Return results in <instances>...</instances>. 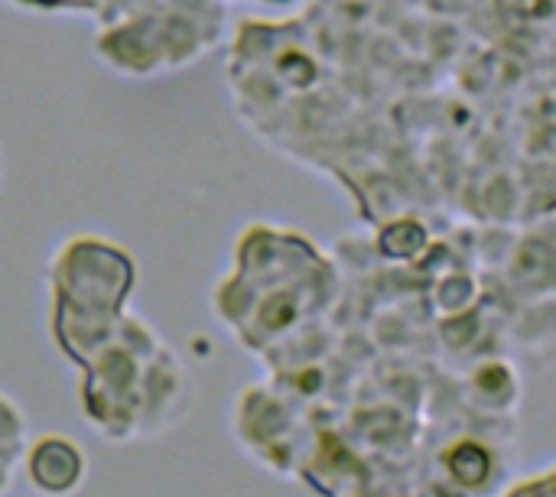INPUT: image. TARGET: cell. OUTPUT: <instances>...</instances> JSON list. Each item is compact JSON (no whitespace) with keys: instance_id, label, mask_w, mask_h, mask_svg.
Listing matches in <instances>:
<instances>
[{"instance_id":"cell-1","label":"cell","mask_w":556,"mask_h":497,"mask_svg":"<svg viewBox=\"0 0 556 497\" xmlns=\"http://www.w3.org/2000/svg\"><path fill=\"white\" fill-rule=\"evenodd\" d=\"M134 277L137 270L127 251L94 234L65 241L49 264L55 309L75 316H124Z\"/></svg>"},{"instance_id":"cell-2","label":"cell","mask_w":556,"mask_h":497,"mask_svg":"<svg viewBox=\"0 0 556 497\" xmlns=\"http://www.w3.org/2000/svg\"><path fill=\"white\" fill-rule=\"evenodd\" d=\"M23 466L26 479L49 497L75 495L88 475L85 453L59 433H46L36 443H29L23 449Z\"/></svg>"},{"instance_id":"cell-3","label":"cell","mask_w":556,"mask_h":497,"mask_svg":"<svg viewBox=\"0 0 556 497\" xmlns=\"http://www.w3.org/2000/svg\"><path fill=\"white\" fill-rule=\"evenodd\" d=\"M446 469L456 485H463L466 492H476V488L489 485V479H492V456H489V449H482L476 443H459L450 453Z\"/></svg>"},{"instance_id":"cell-4","label":"cell","mask_w":556,"mask_h":497,"mask_svg":"<svg viewBox=\"0 0 556 497\" xmlns=\"http://www.w3.org/2000/svg\"><path fill=\"white\" fill-rule=\"evenodd\" d=\"M23 449H26V417L16 407V400L0 394V453L23 456Z\"/></svg>"},{"instance_id":"cell-5","label":"cell","mask_w":556,"mask_h":497,"mask_svg":"<svg viewBox=\"0 0 556 497\" xmlns=\"http://www.w3.org/2000/svg\"><path fill=\"white\" fill-rule=\"evenodd\" d=\"M508 497H554V479H551V472L544 475V479H534V482H521V485H515Z\"/></svg>"},{"instance_id":"cell-6","label":"cell","mask_w":556,"mask_h":497,"mask_svg":"<svg viewBox=\"0 0 556 497\" xmlns=\"http://www.w3.org/2000/svg\"><path fill=\"white\" fill-rule=\"evenodd\" d=\"M23 456H13V453H0V497L7 495L10 482H13V472H16V462Z\"/></svg>"}]
</instances>
